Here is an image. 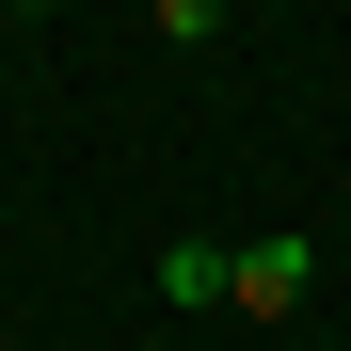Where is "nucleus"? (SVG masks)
<instances>
[{
    "mask_svg": "<svg viewBox=\"0 0 351 351\" xmlns=\"http://www.w3.org/2000/svg\"><path fill=\"white\" fill-rule=\"evenodd\" d=\"M304 287H319V256H304V240H240V256H223V304H240V319H287Z\"/></svg>",
    "mask_w": 351,
    "mask_h": 351,
    "instance_id": "1",
    "label": "nucleus"
},
{
    "mask_svg": "<svg viewBox=\"0 0 351 351\" xmlns=\"http://www.w3.org/2000/svg\"><path fill=\"white\" fill-rule=\"evenodd\" d=\"M160 304H223V240H160Z\"/></svg>",
    "mask_w": 351,
    "mask_h": 351,
    "instance_id": "2",
    "label": "nucleus"
},
{
    "mask_svg": "<svg viewBox=\"0 0 351 351\" xmlns=\"http://www.w3.org/2000/svg\"><path fill=\"white\" fill-rule=\"evenodd\" d=\"M223 32V0H160V48H208Z\"/></svg>",
    "mask_w": 351,
    "mask_h": 351,
    "instance_id": "3",
    "label": "nucleus"
},
{
    "mask_svg": "<svg viewBox=\"0 0 351 351\" xmlns=\"http://www.w3.org/2000/svg\"><path fill=\"white\" fill-rule=\"evenodd\" d=\"M0 16H48V0H0Z\"/></svg>",
    "mask_w": 351,
    "mask_h": 351,
    "instance_id": "4",
    "label": "nucleus"
}]
</instances>
